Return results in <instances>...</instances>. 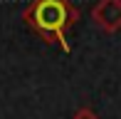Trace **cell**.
<instances>
[{
	"mask_svg": "<svg viewBox=\"0 0 121 119\" xmlns=\"http://www.w3.org/2000/svg\"><path fill=\"white\" fill-rule=\"evenodd\" d=\"M22 18L45 42H57L64 52H69L67 27L79 20V10L69 0H32Z\"/></svg>",
	"mask_w": 121,
	"mask_h": 119,
	"instance_id": "6da1fadb",
	"label": "cell"
},
{
	"mask_svg": "<svg viewBox=\"0 0 121 119\" xmlns=\"http://www.w3.org/2000/svg\"><path fill=\"white\" fill-rule=\"evenodd\" d=\"M74 119H99L94 109H89V107H82V109L74 112Z\"/></svg>",
	"mask_w": 121,
	"mask_h": 119,
	"instance_id": "3957f363",
	"label": "cell"
},
{
	"mask_svg": "<svg viewBox=\"0 0 121 119\" xmlns=\"http://www.w3.org/2000/svg\"><path fill=\"white\" fill-rule=\"evenodd\" d=\"M91 20L104 32L121 30V0H99L91 8Z\"/></svg>",
	"mask_w": 121,
	"mask_h": 119,
	"instance_id": "7a4b0ae2",
	"label": "cell"
}]
</instances>
